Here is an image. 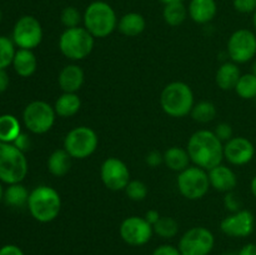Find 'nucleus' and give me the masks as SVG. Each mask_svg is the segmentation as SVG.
<instances>
[{
    "label": "nucleus",
    "instance_id": "nucleus-1",
    "mask_svg": "<svg viewBox=\"0 0 256 255\" xmlns=\"http://www.w3.org/2000/svg\"><path fill=\"white\" fill-rule=\"evenodd\" d=\"M190 160L196 166L209 172L222 164L224 159V142L210 130H198L188 142Z\"/></svg>",
    "mask_w": 256,
    "mask_h": 255
},
{
    "label": "nucleus",
    "instance_id": "nucleus-2",
    "mask_svg": "<svg viewBox=\"0 0 256 255\" xmlns=\"http://www.w3.org/2000/svg\"><path fill=\"white\" fill-rule=\"evenodd\" d=\"M28 209L36 222H50L62 212V198L54 188L39 185L30 192Z\"/></svg>",
    "mask_w": 256,
    "mask_h": 255
},
{
    "label": "nucleus",
    "instance_id": "nucleus-3",
    "mask_svg": "<svg viewBox=\"0 0 256 255\" xmlns=\"http://www.w3.org/2000/svg\"><path fill=\"white\" fill-rule=\"evenodd\" d=\"M118 16L112 5L96 0L90 2L82 14L84 28L94 38H106L118 28Z\"/></svg>",
    "mask_w": 256,
    "mask_h": 255
},
{
    "label": "nucleus",
    "instance_id": "nucleus-4",
    "mask_svg": "<svg viewBox=\"0 0 256 255\" xmlns=\"http://www.w3.org/2000/svg\"><path fill=\"white\" fill-rule=\"evenodd\" d=\"M160 105L165 114L172 118H184L194 108V92L182 82H172L162 89Z\"/></svg>",
    "mask_w": 256,
    "mask_h": 255
},
{
    "label": "nucleus",
    "instance_id": "nucleus-5",
    "mask_svg": "<svg viewBox=\"0 0 256 255\" xmlns=\"http://www.w3.org/2000/svg\"><path fill=\"white\" fill-rule=\"evenodd\" d=\"M28 174V160L14 144L0 142V182L8 185L18 184Z\"/></svg>",
    "mask_w": 256,
    "mask_h": 255
},
{
    "label": "nucleus",
    "instance_id": "nucleus-6",
    "mask_svg": "<svg viewBox=\"0 0 256 255\" xmlns=\"http://www.w3.org/2000/svg\"><path fill=\"white\" fill-rule=\"evenodd\" d=\"M95 38L84 26L69 28L59 38V49L65 58L72 62L82 60L92 54Z\"/></svg>",
    "mask_w": 256,
    "mask_h": 255
},
{
    "label": "nucleus",
    "instance_id": "nucleus-7",
    "mask_svg": "<svg viewBox=\"0 0 256 255\" xmlns=\"http://www.w3.org/2000/svg\"><path fill=\"white\" fill-rule=\"evenodd\" d=\"M98 144V134L89 126L74 128L68 132L64 139V149L72 159H86L94 154Z\"/></svg>",
    "mask_w": 256,
    "mask_h": 255
},
{
    "label": "nucleus",
    "instance_id": "nucleus-8",
    "mask_svg": "<svg viewBox=\"0 0 256 255\" xmlns=\"http://www.w3.org/2000/svg\"><path fill=\"white\" fill-rule=\"evenodd\" d=\"M55 112L54 106L42 100L29 102L22 112V120L29 132L32 134H45L54 126Z\"/></svg>",
    "mask_w": 256,
    "mask_h": 255
},
{
    "label": "nucleus",
    "instance_id": "nucleus-9",
    "mask_svg": "<svg viewBox=\"0 0 256 255\" xmlns=\"http://www.w3.org/2000/svg\"><path fill=\"white\" fill-rule=\"evenodd\" d=\"M210 188L209 174L202 168L189 166L178 176V189L188 200H199L208 194Z\"/></svg>",
    "mask_w": 256,
    "mask_h": 255
},
{
    "label": "nucleus",
    "instance_id": "nucleus-10",
    "mask_svg": "<svg viewBox=\"0 0 256 255\" xmlns=\"http://www.w3.org/2000/svg\"><path fill=\"white\" fill-rule=\"evenodd\" d=\"M215 245L214 234L204 226H194L185 232L179 240L182 255H209Z\"/></svg>",
    "mask_w": 256,
    "mask_h": 255
},
{
    "label": "nucleus",
    "instance_id": "nucleus-11",
    "mask_svg": "<svg viewBox=\"0 0 256 255\" xmlns=\"http://www.w3.org/2000/svg\"><path fill=\"white\" fill-rule=\"evenodd\" d=\"M42 40V28L39 20L32 15L20 18L12 29V42L19 49L32 50Z\"/></svg>",
    "mask_w": 256,
    "mask_h": 255
},
{
    "label": "nucleus",
    "instance_id": "nucleus-12",
    "mask_svg": "<svg viewBox=\"0 0 256 255\" xmlns=\"http://www.w3.org/2000/svg\"><path fill=\"white\" fill-rule=\"evenodd\" d=\"M228 55L235 64H245L256 55V35L249 29H239L228 40Z\"/></svg>",
    "mask_w": 256,
    "mask_h": 255
},
{
    "label": "nucleus",
    "instance_id": "nucleus-13",
    "mask_svg": "<svg viewBox=\"0 0 256 255\" xmlns=\"http://www.w3.org/2000/svg\"><path fill=\"white\" fill-rule=\"evenodd\" d=\"M119 234L130 246H142L152 240L154 229L145 218L129 216L120 224Z\"/></svg>",
    "mask_w": 256,
    "mask_h": 255
},
{
    "label": "nucleus",
    "instance_id": "nucleus-14",
    "mask_svg": "<svg viewBox=\"0 0 256 255\" xmlns=\"http://www.w3.org/2000/svg\"><path fill=\"white\" fill-rule=\"evenodd\" d=\"M100 178L105 186L112 192L125 190L130 182V172L122 160L118 158H108L100 168Z\"/></svg>",
    "mask_w": 256,
    "mask_h": 255
},
{
    "label": "nucleus",
    "instance_id": "nucleus-15",
    "mask_svg": "<svg viewBox=\"0 0 256 255\" xmlns=\"http://www.w3.org/2000/svg\"><path fill=\"white\" fill-rule=\"evenodd\" d=\"M255 218L252 212L242 209L232 212L220 222V229L225 235L232 238H246L254 232Z\"/></svg>",
    "mask_w": 256,
    "mask_h": 255
},
{
    "label": "nucleus",
    "instance_id": "nucleus-16",
    "mask_svg": "<svg viewBox=\"0 0 256 255\" xmlns=\"http://www.w3.org/2000/svg\"><path fill=\"white\" fill-rule=\"evenodd\" d=\"M255 155L254 144L244 136H232L224 144V158L232 165H245Z\"/></svg>",
    "mask_w": 256,
    "mask_h": 255
},
{
    "label": "nucleus",
    "instance_id": "nucleus-17",
    "mask_svg": "<svg viewBox=\"0 0 256 255\" xmlns=\"http://www.w3.org/2000/svg\"><path fill=\"white\" fill-rule=\"evenodd\" d=\"M210 180V186L220 192H234L238 184V178L234 170L230 169L226 165H218L208 172Z\"/></svg>",
    "mask_w": 256,
    "mask_h": 255
},
{
    "label": "nucleus",
    "instance_id": "nucleus-18",
    "mask_svg": "<svg viewBox=\"0 0 256 255\" xmlns=\"http://www.w3.org/2000/svg\"><path fill=\"white\" fill-rule=\"evenodd\" d=\"M84 70L76 64H69L59 72L58 82L62 92H78L84 84Z\"/></svg>",
    "mask_w": 256,
    "mask_h": 255
},
{
    "label": "nucleus",
    "instance_id": "nucleus-19",
    "mask_svg": "<svg viewBox=\"0 0 256 255\" xmlns=\"http://www.w3.org/2000/svg\"><path fill=\"white\" fill-rule=\"evenodd\" d=\"M188 12L196 24H208L216 16L218 4L215 0H190Z\"/></svg>",
    "mask_w": 256,
    "mask_h": 255
},
{
    "label": "nucleus",
    "instance_id": "nucleus-20",
    "mask_svg": "<svg viewBox=\"0 0 256 255\" xmlns=\"http://www.w3.org/2000/svg\"><path fill=\"white\" fill-rule=\"evenodd\" d=\"M242 72H240L238 64L232 62H226L222 64L218 69L216 75H215V82L222 90H234L239 82Z\"/></svg>",
    "mask_w": 256,
    "mask_h": 255
},
{
    "label": "nucleus",
    "instance_id": "nucleus-21",
    "mask_svg": "<svg viewBox=\"0 0 256 255\" xmlns=\"http://www.w3.org/2000/svg\"><path fill=\"white\" fill-rule=\"evenodd\" d=\"M12 66L15 72L22 78H29L36 72L38 60L32 50L19 49L15 52Z\"/></svg>",
    "mask_w": 256,
    "mask_h": 255
},
{
    "label": "nucleus",
    "instance_id": "nucleus-22",
    "mask_svg": "<svg viewBox=\"0 0 256 255\" xmlns=\"http://www.w3.org/2000/svg\"><path fill=\"white\" fill-rule=\"evenodd\" d=\"M145 28H146L145 18L135 12H126L118 22V29L125 36H138L144 32Z\"/></svg>",
    "mask_w": 256,
    "mask_h": 255
},
{
    "label": "nucleus",
    "instance_id": "nucleus-23",
    "mask_svg": "<svg viewBox=\"0 0 256 255\" xmlns=\"http://www.w3.org/2000/svg\"><path fill=\"white\" fill-rule=\"evenodd\" d=\"M80 108H82V100L76 92H62L54 105L56 115L62 118L74 116Z\"/></svg>",
    "mask_w": 256,
    "mask_h": 255
},
{
    "label": "nucleus",
    "instance_id": "nucleus-24",
    "mask_svg": "<svg viewBox=\"0 0 256 255\" xmlns=\"http://www.w3.org/2000/svg\"><path fill=\"white\" fill-rule=\"evenodd\" d=\"M72 158L65 149L55 150L48 159V170L54 176H64L69 172L70 166H72Z\"/></svg>",
    "mask_w": 256,
    "mask_h": 255
},
{
    "label": "nucleus",
    "instance_id": "nucleus-25",
    "mask_svg": "<svg viewBox=\"0 0 256 255\" xmlns=\"http://www.w3.org/2000/svg\"><path fill=\"white\" fill-rule=\"evenodd\" d=\"M190 156L186 149L179 146H172L164 152V162L169 169L182 172L190 166Z\"/></svg>",
    "mask_w": 256,
    "mask_h": 255
},
{
    "label": "nucleus",
    "instance_id": "nucleus-26",
    "mask_svg": "<svg viewBox=\"0 0 256 255\" xmlns=\"http://www.w3.org/2000/svg\"><path fill=\"white\" fill-rule=\"evenodd\" d=\"M20 132H22L20 122L14 115H0V142L12 144Z\"/></svg>",
    "mask_w": 256,
    "mask_h": 255
},
{
    "label": "nucleus",
    "instance_id": "nucleus-27",
    "mask_svg": "<svg viewBox=\"0 0 256 255\" xmlns=\"http://www.w3.org/2000/svg\"><path fill=\"white\" fill-rule=\"evenodd\" d=\"M29 194L26 188L22 185V182L18 184L8 185L6 189L4 190V200L8 205L12 208H22L28 205V199Z\"/></svg>",
    "mask_w": 256,
    "mask_h": 255
},
{
    "label": "nucleus",
    "instance_id": "nucleus-28",
    "mask_svg": "<svg viewBox=\"0 0 256 255\" xmlns=\"http://www.w3.org/2000/svg\"><path fill=\"white\" fill-rule=\"evenodd\" d=\"M188 15H189V12H188V8L185 6L184 2H174V4L164 5L162 18H164V22L170 26L182 25L188 18Z\"/></svg>",
    "mask_w": 256,
    "mask_h": 255
},
{
    "label": "nucleus",
    "instance_id": "nucleus-29",
    "mask_svg": "<svg viewBox=\"0 0 256 255\" xmlns=\"http://www.w3.org/2000/svg\"><path fill=\"white\" fill-rule=\"evenodd\" d=\"M190 114H192V118L195 122L206 124V122H212L216 116V106L212 102L202 100V102L194 105Z\"/></svg>",
    "mask_w": 256,
    "mask_h": 255
},
{
    "label": "nucleus",
    "instance_id": "nucleus-30",
    "mask_svg": "<svg viewBox=\"0 0 256 255\" xmlns=\"http://www.w3.org/2000/svg\"><path fill=\"white\" fill-rule=\"evenodd\" d=\"M234 90L242 99H254L256 98V76L252 72L242 75Z\"/></svg>",
    "mask_w": 256,
    "mask_h": 255
},
{
    "label": "nucleus",
    "instance_id": "nucleus-31",
    "mask_svg": "<svg viewBox=\"0 0 256 255\" xmlns=\"http://www.w3.org/2000/svg\"><path fill=\"white\" fill-rule=\"evenodd\" d=\"M154 234L159 235L162 239H172L179 232V222L170 216H162L159 222L152 226Z\"/></svg>",
    "mask_w": 256,
    "mask_h": 255
},
{
    "label": "nucleus",
    "instance_id": "nucleus-32",
    "mask_svg": "<svg viewBox=\"0 0 256 255\" xmlns=\"http://www.w3.org/2000/svg\"><path fill=\"white\" fill-rule=\"evenodd\" d=\"M15 52L16 50L12 39L0 36V69H6L9 65H12Z\"/></svg>",
    "mask_w": 256,
    "mask_h": 255
},
{
    "label": "nucleus",
    "instance_id": "nucleus-33",
    "mask_svg": "<svg viewBox=\"0 0 256 255\" xmlns=\"http://www.w3.org/2000/svg\"><path fill=\"white\" fill-rule=\"evenodd\" d=\"M125 194L132 202H142L148 196V186L142 180H130L125 188Z\"/></svg>",
    "mask_w": 256,
    "mask_h": 255
},
{
    "label": "nucleus",
    "instance_id": "nucleus-34",
    "mask_svg": "<svg viewBox=\"0 0 256 255\" xmlns=\"http://www.w3.org/2000/svg\"><path fill=\"white\" fill-rule=\"evenodd\" d=\"M60 20L66 29L76 28L80 26V22H82V15L75 6H66L62 9V14H60Z\"/></svg>",
    "mask_w": 256,
    "mask_h": 255
},
{
    "label": "nucleus",
    "instance_id": "nucleus-35",
    "mask_svg": "<svg viewBox=\"0 0 256 255\" xmlns=\"http://www.w3.org/2000/svg\"><path fill=\"white\" fill-rule=\"evenodd\" d=\"M232 5L242 14H254L256 12V0H232Z\"/></svg>",
    "mask_w": 256,
    "mask_h": 255
},
{
    "label": "nucleus",
    "instance_id": "nucleus-36",
    "mask_svg": "<svg viewBox=\"0 0 256 255\" xmlns=\"http://www.w3.org/2000/svg\"><path fill=\"white\" fill-rule=\"evenodd\" d=\"M224 205H225V208H226V209L232 212L242 210V202H240V199L238 198V195L235 194L234 192H229L225 194Z\"/></svg>",
    "mask_w": 256,
    "mask_h": 255
},
{
    "label": "nucleus",
    "instance_id": "nucleus-37",
    "mask_svg": "<svg viewBox=\"0 0 256 255\" xmlns=\"http://www.w3.org/2000/svg\"><path fill=\"white\" fill-rule=\"evenodd\" d=\"M214 134L216 135L222 142H229V140L232 138V125L228 124V122H220V124H218L216 128H215Z\"/></svg>",
    "mask_w": 256,
    "mask_h": 255
},
{
    "label": "nucleus",
    "instance_id": "nucleus-38",
    "mask_svg": "<svg viewBox=\"0 0 256 255\" xmlns=\"http://www.w3.org/2000/svg\"><path fill=\"white\" fill-rule=\"evenodd\" d=\"M152 255H182V252H180L179 248L169 244H162L155 248Z\"/></svg>",
    "mask_w": 256,
    "mask_h": 255
},
{
    "label": "nucleus",
    "instance_id": "nucleus-39",
    "mask_svg": "<svg viewBox=\"0 0 256 255\" xmlns=\"http://www.w3.org/2000/svg\"><path fill=\"white\" fill-rule=\"evenodd\" d=\"M12 144L15 145V146L18 148L19 150H22V152H25L26 150L30 149V145H32V142H30V138L29 135L25 134V132H20L19 135H18L16 139L14 140V142Z\"/></svg>",
    "mask_w": 256,
    "mask_h": 255
},
{
    "label": "nucleus",
    "instance_id": "nucleus-40",
    "mask_svg": "<svg viewBox=\"0 0 256 255\" xmlns=\"http://www.w3.org/2000/svg\"><path fill=\"white\" fill-rule=\"evenodd\" d=\"M145 162L152 168L159 166L162 162H164V154L159 152H150L145 158Z\"/></svg>",
    "mask_w": 256,
    "mask_h": 255
},
{
    "label": "nucleus",
    "instance_id": "nucleus-41",
    "mask_svg": "<svg viewBox=\"0 0 256 255\" xmlns=\"http://www.w3.org/2000/svg\"><path fill=\"white\" fill-rule=\"evenodd\" d=\"M0 255H25L18 245L6 244L0 248Z\"/></svg>",
    "mask_w": 256,
    "mask_h": 255
},
{
    "label": "nucleus",
    "instance_id": "nucleus-42",
    "mask_svg": "<svg viewBox=\"0 0 256 255\" xmlns=\"http://www.w3.org/2000/svg\"><path fill=\"white\" fill-rule=\"evenodd\" d=\"M144 218H145V220L149 222V224H152V226H154V225L156 224L158 222H159V219L162 216H160V214H159V212H158V210L152 209V210H148V212H145Z\"/></svg>",
    "mask_w": 256,
    "mask_h": 255
},
{
    "label": "nucleus",
    "instance_id": "nucleus-43",
    "mask_svg": "<svg viewBox=\"0 0 256 255\" xmlns=\"http://www.w3.org/2000/svg\"><path fill=\"white\" fill-rule=\"evenodd\" d=\"M9 86V75L6 70L0 69V92H4Z\"/></svg>",
    "mask_w": 256,
    "mask_h": 255
},
{
    "label": "nucleus",
    "instance_id": "nucleus-44",
    "mask_svg": "<svg viewBox=\"0 0 256 255\" xmlns=\"http://www.w3.org/2000/svg\"><path fill=\"white\" fill-rule=\"evenodd\" d=\"M238 255H256V244L250 242V244L244 245L238 252Z\"/></svg>",
    "mask_w": 256,
    "mask_h": 255
},
{
    "label": "nucleus",
    "instance_id": "nucleus-45",
    "mask_svg": "<svg viewBox=\"0 0 256 255\" xmlns=\"http://www.w3.org/2000/svg\"><path fill=\"white\" fill-rule=\"evenodd\" d=\"M250 189H252V195L256 198V175L254 178H252V184H250Z\"/></svg>",
    "mask_w": 256,
    "mask_h": 255
},
{
    "label": "nucleus",
    "instance_id": "nucleus-46",
    "mask_svg": "<svg viewBox=\"0 0 256 255\" xmlns=\"http://www.w3.org/2000/svg\"><path fill=\"white\" fill-rule=\"evenodd\" d=\"M159 2L164 5H169L174 4V2H182V0H159Z\"/></svg>",
    "mask_w": 256,
    "mask_h": 255
},
{
    "label": "nucleus",
    "instance_id": "nucleus-47",
    "mask_svg": "<svg viewBox=\"0 0 256 255\" xmlns=\"http://www.w3.org/2000/svg\"><path fill=\"white\" fill-rule=\"evenodd\" d=\"M4 199V189H2V182H0V202Z\"/></svg>",
    "mask_w": 256,
    "mask_h": 255
},
{
    "label": "nucleus",
    "instance_id": "nucleus-48",
    "mask_svg": "<svg viewBox=\"0 0 256 255\" xmlns=\"http://www.w3.org/2000/svg\"><path fill=\"white\" fill-rule=\"evenodd\" d=\"M252 24H254V28L256 30V12H254V15H252Z\"/></svg>",
    "mask_w": 256,
    "mask_h": 255
},
{
    "label": "nucleus",
    "instance_id": "nucleus-49",
    "mask_svg": "<svg viewBox=\"0 0 256 255\" xmlns=\"http://www.w3.org/2000/svg\"><path fill=\"white\" fill-rule=\"evenodd\" d=\"M222 255H238V252H222Z\"/></svg>",
    "mask_w": 256,
    "mask_h": 255
},
{
    "label": "nucleus",
    "instance_id": "nucleus-50",
    "mask_svg": "<svg viewBox=\"0 0 256 255\" xmlns=\"http://www.w3.org/2000/svg\"><path fill=\"white\" fill-rule=\"evenodd\" d=\"M252 74H254L256 76V60H255L254 64H252Z\"/></svg>",
    "mask_w": 256,
    "mask_h": 255
},
{
    "label": "nucleus",
    "instance_id": "nucleus-51",
    "mask_svg": "<svg viewBox=\"0 0 256 255\" xmlns=\"http://www.w3.org/2000/svg\"><path fill=\"white\" fill-rule=\"evenodd\" d=\"M0 20H2V10H0Z\"/></svg>",
    "mask_w": 256,
    "mask_h": 255
}]
</instances>
